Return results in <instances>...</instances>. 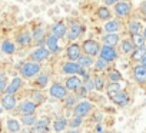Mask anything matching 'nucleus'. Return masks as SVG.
<instances>
[{"mask_svg": "<svg viewBox=\"0 0 146 133\" xmlns=\"http://www.w3.org/2000/svg\"><path fill=\"white\" fill-rule=\"evenodd\" d=\"M82 66L78 63V62H66V63H63V66H62V73H64V75H76V73H80L82 72Z\"/></svg>", "mask_w": 146, "mask_h": 133, "instance_id": "8", "label": "nucleus"}, {"mask_svg": "<svg viewBox=\"0 0 146 133\" xmlns=\"http://www.w3.org/2000/svg\"><path fill=\"white\" fill-rule=\"evenodd\" d=\"M59 40L60 39H57L56 36H49L47 39H46V47L49 49V52L50 53H59L60 52V46H59Z\"/></svg>", "mask_w": 146, "mask_h": 133, "instance_id": "14", "label": "nucleus"}, {"mask_svg": "<svg viewBox=\"0 0 146 133\" xmlns=\"http://www.w3.org/2000/svg\"><path fill=\"white\" fill-rule=\"evenodd\" d=\"M130 54H132L130 59H132L133 62H140V60L143 59V56L146 54V47H143V49H135Z\"/></svg>", "mask_w": 146, "mask_h": 133, "instance_id": "32", "label": "nucleus"}, {"mask_svg": "<svg viewBox=\"0 0 146 133\" xmlns=\"http://www.w3.org/2000/svg\"><path fill=\"white\" fill-rule=\"evenodd\" d=\"M113 12H115V15L117 17L125 19V17H127L130 15L132 5H130V2H116V5L113 7Z\"/></svg>", "mask_w": 146, "mask_h": 133, "instance_id": "3", "label": "nucleus"}, {"mask_svg": "<svg viewBox=\"0 0 146 133\" xmlns=\"http://www.w3.org/2000/svg\"><path fill=\"white\" fill-rule=\"evenodd\" d=\"M132 36V43H133V46H135V49H143L145 46H146V40H145V37H143V34H140V33H136V34H130Z\"/></svg>", "mask_w": 146, "mask_h": 133, "instance_id": "20", "label": "nucleus"}, {"mask_svg": "<svg viewBox=\"0 0 146 133\" xmlns=\"http://www.w3.org/2000/svg\"><path fill=\"white\" fill-rule=\"evenodd\" d=\"M82 32H83L82 24H79V23H73V24H70V27H69L67 39H69V40H72V42H73V40H78V39L80 37Z\"/></svg>", "mask_w": 146, "mask_h": 133, "instance_id": "12", "label": "nucleus"}, {"mask_svg": "<svg viewBox=\"0 0 146 133\" xmlns=\"http://www.w3.org/2000/svg\"><path fill=\"white\" fill-rule=\"evenodd\" d=\"M32 40H33L32 33H29L27 30H25V32L19 33V36H17V42H19V44H20V46H29Z\"/></svg>", "mask_w": 146, "mask_h": 133, "instance_id": "23", "label": "nucleus"}, {"mask_svg": "<svg viewBox=\"0 0 146 133\" xmlns=\"http://www.w3.org/2000/svg\"><path fill=\"white\" fill-rule=\"evenodd\" d=\"M64 106L66 107H75L78 105V100H76V96H66L64 97Z\"/></svg>", "mask_w": 146, "mask_h": 133, "instance_id": "38", "label": "nucleus"}, {"mask_svg": "<svg viewBox=\"0 0 146 133\" xmlns=\"http://www.w3.org/2000/svg\"><path fill=\"white\" fill-rule=\"evenodd\" d=\"M96 130H98L99 133H102V126H100V124H98V126H96Z\"/></svg>", "mask_w": 146, "mask_h": 133, "instance_id": "47", "label": "nucleus"}, {"mask_svg": "<svg viewBox=\"0 0 146 133\" xmlns=\"http://www.w3.org/2000/svg\"><path fill=\"white\" fill-rule=\"evenodd\" d=\"M108 76H109V80L110 82H119L122 79V76H120V73L117 70H110Z\"/></svg>", "mask_w": 146, "mask_h": 133, "instance_id": "41", "label": "nucleus"}, {"mask_svg": "<svg viewBox=\"0 0 146 133\" xmlns=\"http://www.w3.org/2000/svg\"><path fill=\"white\" fill-rule=\"evenodd\" d=\"M80 124H82V117H78V116H73V119L69 122V127L72 129H78Z\"/></svg>", "mask_w": 146, "mask_h": 133, "instance_id": "40", "label": "nucleus"}, {"mask_svg": "<svg viewBox=\"0 0 146 133\" xmlns=\"http://www.w3.org/2000/svg\"><path fill=\"white\" fill-rule=\"evenodd\" d=\"M66 126H69V122H67L64 117H62V116H59V117L54 119V122H53V129H54V132H63V130L66 129Z\"/></svg>", "mask_w": 146, "mask_h": 133, "instance_id": "25", "label": "nucleus"}, {"mask_svg": "<svg viewBox=\"0 0 146 133\" xmlns=\"http://www.w3.org/2000/svg\"><path fill=\"white\" fill-rule=\"evenodd\" d=\"M122 89H120V85L117 83V82H110L108 86H106V93H108V96L109 97H112V96H115L117 92H120Z\"/></svg>", "mask_w": 146, "mask_h": 133, "instance_id": "29", "label": "nucleus"}, {"mask_svg": "<svg viewBox=\"0 0 146 133\" xmlns=\"http://www.w3.org/2000/svg\"><path fill=\"white\" fill-rule=\"evenodd\" d=\"M139 12L142 13V16L146 19V2H142L140 6H139Z\"/></svg>", "mask_w": 146, "mask_h": 133, "instance_id": "43", "label": "nucleus"}, {"mask_svg": "<svg viewBox=\"0 0 146 133\" xmlns=\"http://www.w3.org/2000/svg\"><path fill=\"white\" fill-rule=\"evenodd\" d=\"M119 2H130V0H119Z\"/></svg>", "mask_w": 146, "mask_h": 133, "instance_id": "49", "label": "nucleus"}, {"mask_svg": "<svg viewBox=\"0 0 146 133\" xmlns=\"http://www.w3.org/2000/svg\"><path fill=\"white\" fill-rule=\"evenodd\" d=\"M2 110H3V109H2V107H0V113H2Z\"/></svg>", "mask_w": 146, "mask_h": 133, "instance_id": "50", "label": "nucleus"}, {"mask_svg": "<svg viewBox=\"0 0 146 133\" xmlns=\"http://www.w3.org/2000/svg\"><path fill=\"white\" fill-rule=\"evenodd\" d=\"M93 83H95V89L96 90H102L105 87V79L102 76H96L93 79Z\"/></svg>", "mask_w": 146, "mask_h": 133, "instance_id": "36", "label": "nucleus"}, {"mask_svg": "<svg viewBox=\"0 0 146 133\" xmlns=\"http://www.w3.org/2000/svg\"><path fill=\"white\" fill-rule=\"evenodd\" d=\"M132 73H133V77L135 80L139 83V85H145L146 83V67L143 64H135L133 69H132Z\"/></svg>", "mask_w": 146, "mask_h": 133, "instance_id": "7", "label": "nucleus"}, {"mask_svg": "<svg viewBox=\"0 0 146 133\" xmlns=\"http://www.w3.org/2000/svg\"><path fill=\"white\" fill-rule=\"evenodd\" d=\"M102 133H108V132H102Z\"/></svg>", "mask_w": 146, "mask_h": 133, "instance_id": "51", "label": "nucleus"}, {"mask_svg": "<svg viewBox=\"0 0 146 133\" xmlns=\"http://www.w3.org/2000/svg\"><path fill=\"white\" fill-rule=\"evenodd\" d=\"M93 66H95V69H96V70H106V69H108V66H109V62H106L105 59H100V57H99V59L95 62Z\"/></svg>", "mask_w": 146, "mask_h": 133, "instance_id": "35", "label": "nucleus"}, {"mask_svg": "<svg viewBox=\"0 0 146 133\" xmlns=\"http://www.w3.org/2000/svg\"><path fill=\"white\" fill-rule=\"evenodd\" d=\"M133 50H135V46H133V43H132L130 39H123L120 42V52L123 54H130Z\"/></svg>", "mask_w": 146, "mask_h": 133, "instance_id": "24", "label": "nucleus"}, {"mask_svg": "<svg viewBox=\"0 0 146 133\" xmlns=\"http://www.w3.org/2000/svg\"><path fill=\"white\" fill-rule=\"evenodd\" d=\"M140 64H143L145 67H146V54H145V56H143V59L140 60Z\"/></svg>", "mask_w": 146, "mask_h": 133, "instance_id": "45", "label": "nucleus"}, {"mask_svg": "<svg viewBox=\"0 0 146 133\" xmlns=\"http://www.w3.org/2000/svg\"><path fill=\"white\" fill-rule=\"evenodd\" d=\"M32 37L39 46H42V43L44 40V27L43 26H36L33 29V32H32Z\"/></svg>", "mask_w": 146, "mask_h": 133, "instance_id": "16", "label": "nucleus"}, {"mask_svg": "<svg viewBox=\"0 0 146 133\" xmlns=\"http://www.w3.org/2000/svg\"><path fill=\"white\" fill-rule=\"evenodd\" d=\"M120 22L119 20H108L105 24V30L108 33H117L120 30Z\"/></svg>", "mask_w": 146, "mask_h": 133, "instance_id": "22", "label": "nucleus"}, {"mask_svg": "<svg viewBox=\"0 0 146 133\" xmlns=\"http://www.w3.org/2000/svg\"><path fill=\"white\" fill-rule=\"evenodd\" d=\"M36 122H37V117H36L35 113H23V116H22V123L23 124L33 126Z\"/></svg>", "mask_w": 146, "mask_h": 133, "instance_id": "30", "label": "nucleus"}, {"mask_svg": "<svg viewBox=\"0 0 146 133\" xmlns=\"http://www.w3.org/2000/svg\"><path fill=\"white\" fill-rule=\"evenodd\" d=\"M82 56V46L78 43H72L67 47V59L70 62H78L79 57Z\"/></svg>", "mask_w": 146, "mask_h": 133, "instance_id": "9", "label": "nucleus"}, {"mask_svg": "<svg viewBox=\"0 0 146 133\" xmlns=\"http://www.w3.org/2000/svg\"><path fill=\"white\" fill-rule=\"evenodd\" d=\"M2 106H3V109H6V110L15 109V106H16V99H15V96H13V95H6V96L2 99Z\"/></svg>", "mask_w": 146, "mask_h": 133, "instance_id": "21", "label": "nucleus"}, {"mask_svg": "<svg viewBox=\"0 0 146 133\" xmlns=\"http://www.w3.org/2000/svg\"><path fill=\"white\" fill-rule=\"evenodd\" d=\"M82 52L85 54H89V56H96L100 52V44L96 40H93V39L85 40L83 44H82Z\"/></svg>", "mask_w": 146, "mask_h": 133, "instance_id": "4", "label": "nucleus"}, {"mask_svg": "<svg viewBox=\"0 0 146 133\" xmlns=\"http://www.w3.org/2000/svg\"><path fill=\"white\" fill-rule=\"evenodd\" d=\"M36 107H37V105H36V102H33V100H25V102H22L20 106H19V109H20L22 113H35Z\"/></svg>", "mask_w": 146, "mask_h": 133, "instance_id": "18", "label": "nucleus"}, {"mask_svg": "<svg viewBox=\"0 0 146 133\" xmlns=\"http://www.w3.org/2000/svg\"><path fill=\"white\" fill-rule=\"evenodd\" d=\"M96 13H98V17L100 19V20H110V17H112V12L106 7V6H102V7H99L98 10H96Z\"/></svg>", "mask_w": 146, "mask_h": 133, "instance_id": "28", "label": "nucleus"}, {"mask_svg": "<svg viewBox=\"0 0 146 133\" xmlns=\"http://www.w3.org/2000/svg\"><path fill=\"white\" fill-rule=\"evenodd\" d=\"M47 82H49V76H47V75H40V76L37 77V80H36V85H37L39 87H44V86L47 85Z\"/></svg>", "mask_w": 146, "mask_h": 133, "instance_id": "39", "label": "nucleus"}, {"mask_svg": "<svg viewBox=\"0 0 146 133\" xmlns=\"http://www.w3.org/2000/svg\"><path fill=\"white\" fill-rule=\"evenodd\" d=\"M22 79L20 77H15L12 82H10V85L6 87V95H15L20 87H22Z\"/></svg>", "mask_w": 146, "mask_h": 133, "instance_id": "19", "label": "nucleus"}, {"mask_svg": "<svg viewBox=\"0 0 146 133\" xmlns=\"http://www.w3.org/2000/svg\"><path fill=\"white\" fill-rule=\"evenodd\" d=\"M49 56H50V52H49V49H47V47H43V46H39V47H37L35 52H32V54H30V59H32V62L42 63V62L47 60V59H49Z\"/></svg>", "mask_w": 146, "mask_h": 133, "instance_id": "5", "label": "nucleus"}, {"mask_svg": "<svg viewBox=\"0 0 146 133\" xmlns=\"http://www.w3.org/2000/svg\"><path fill=\"white\" fill-rule=\"evenodd\" d=\"M40 70H42L40 63H36V62H32V60L23 63L22 67H20V73H22V76L26 77V79H32V77L37 76V75L40 73Z\"/></svg>", "mask_w": 146, "mask_h": 133, "instance_id": "1", "label": "nucleus"}, {"mask_svg": "<svg viewBox=\"0 0 146 133\" xmlns=\"http://www.w3.org/2000/svg\"><path fill=\"white\" fill-rule=\"evenodd\" d=\"M100 59H105L106 62H113V60H116L117 59V52H116V49L113 47V46H106V44H103L102 47H100Z\"/></svg>", "mask_w": 146, "mask_h": 133, "instance_id": "6", "label": "nucleus"}, {"mask_svg": "<svg viewBox=\"0 0 146 133\" xmlns=\"http://www.w3.org/2000/svg\"><path fill=\"white\" fill-rule=\"evenodd\" d=\"M142 34H143V37H145V40H146V27L143 29V33H142Z\"/></svg>", "mask_w": 146, "mask_h": 133, "instance_id": "48", "label": "nucleus"}, {"mask_svg": "<svg viewBox=\"0 0 146 133\" xmlns=\"http://www.w3.org/2000/svg\"><path fill=\"white\" fill-rule=\"evenodd\" d=\"M33 126H35V132L36 133H46L49 130V122H47V119L37 120Z\"/></svg>", "mask_w": 146, "mask_h": 133, "instance_id": "27", "label": "nucleus"}, {"mask_svg": "<svg viewBox=\"0 0 146 133\" xmlns=\"http://www.w3.org/2000/svg\"><path fill=\"white\" fill-rule=\"evenodd\" d=\"M82 86L88 90V92H90V90H93L95 89V83H93V79L92 77H89V76H86V79H85V82L82 83Z\"/></svg>", "mask_w": 146, "mask_h": 133, "instance_id": "37", "label": "nucleus"}, {"mask_svg": "<svg viewBox=\"0 0 146 133\" xmlns=\"http://www.w3.org/2000/svg\"><path fill=\"white\" fill-rule=\"evenodd\" d=\"M93 110V105L90 103V102H80V103H78L75 107H73V114L75 116H78V117H86L90 112Z\"/></svg>", "mask_w": 146, "mask_h": 133, "instance_id": "2", "label": "nucleus"}, {"mask_svg": "<svg viewBox=\"0 0 146 133\" xmlns=\"http://www.w3.org/2000/svg\"><path fill=\"white\" fill-rule=\"evenodd\" d=\"M17 133H19V132H17Z\"/></svg>", "mask_w": 146, "mask_h": 133, "instance_id": "52", "label": "nucleus"}, {"mask_svg": "<svg viewBox=\"0 0 146 133\" xmlns=\"http://www.w3.org/2000/svg\"><path fill=\"white\" fill-rule=\"evenodd\" d=\"M2 49H3V52H5V53H7V54H13V53H15V50H16L15 43H13V42H10V40H5V42H3V44H2Z\"/></svg>", "mask_w": 146, "mask_h": 133, "instance_id": "34", "label": "nucleus"}, {"mask_svg": "<svg viewBox=\"0 0 146 133\" xmlns=\"http://www.w3.org/2000/svg\"><path fill=\"white\" fill-rule=\"evenodd\" d=\"M112 100H113V103L115 105H117V106H126L127 103H129V96H127V93L125 92V90H120V92H117L115 96H112L110 97Z\"/></svg>", "mask_w": 146, "mask_h": 133, "instance_id": "13", "label": "nucleus"}, {"mask_svg": "<svg viewBox=\"0 0 146 133\" xmlns=\"http://www.w3.org/2000/svg\"><path fill=\"white\" fill-rule=\"evenodd\" d=\"M103 2H105L108 6H110V5H113V6H115V5H116V2H119V0H103Z\"/></svg>", "mask_w": 146, "mask_h": 133, "instance_id": "44", "label": "nucleus"}, {"mask_svg": "<svg viewBox=\"0 0 146 133\" xmlns=\"http://www.w3.org/2000/svg\"><path fill=\"white\" fill-rule=\"evenodd\" d=\"M119 42H120V37H119L117 33H106L103 36V44H106V46H113L115 47Z\"/></svg>", "mask_w": 146, "mask_h": 133, "instance_id": "17", "label": "nucleus"}, {"mask_svg": "<svg viewBox=\"0 0 146 133\" xmlns=\"http://www.w3.org/2000/svg\"><path fill=\"white\" fill-rule=\"evenodd\" d=\"M49 93L54 99H64L67 96V89H66V86H63L60 83H54V85H52Z\"/></svg>", "mask_w": 146, "mask_h": 133, "instance_id": "10", "label": "nucleus"}, {"mask_svg": "<svg viewBox=\"0 0 146 133\" xmlns=\"http://www.w3.org/2000/svg\"><path fill=\"white\" fill-rule=\"evenodd\" d=\"M6 77H5V75H2L0 73V92H3V90H6Z\"/></svg>", "mask_w": 146, "mask_h": 133, "instance_id": "42", "label": "nucleus"}, {"mask_svg": "<svg viewBox=\"0 0 146 133\" xmlns=\"http://www.w3.org/2000/svg\"><path fill=\"white\" fill-rule=\"evenodd\" d=\"M78 63L85 69V67H90V66H93V64H95V60H93V56H89V54H85V53H83V54L79 57Z\"/></svg>", "mask_w": 146, "mask_h": 133, "instance_id": "26", "label": "nucleus"}, {"mask_svg": "<svg viewBox=\"0 0 146 133\" xmlns=\"http://www.w3.org/2000/svg\"><path fill=\"white\" fill-rule=\"evenodd\" d=\"M66 33H67V29H66V24L63 22H59V23H56V24L52 26V34L56 36L57 39L64 37Z\"/></svg>", "mask_w": 146, "mask_h": 133, "instance_id": "15", "label": "nucleus"}, {"mask_svg": "<svg viewBox=\"0 0 146 133\" xmlns=\"http://www.w3.org/2000/svg\"><path fill=\"white\" fill-rule=\"evenodd\" d=\"M67 133H79V130H78V129H72V130H69Z\"/></svg>", "mask_w": 146, "mask_h": 133, "instance_id": "46", "label": "nucleus"}, {"mask_svg": "<svg viewBox=\"0 0 146 133\" xmlns=\"http://www.w3.org/2000/svg\"><path fill=\"white\" fill-rule=\"evenodd\" d=\"M83 80L79 77V76H75V75H72L66 79V89L67 90H73V92H76L80 86H82Z\"/></svg>", "mask_w": 146, "mask_h": 133, "instance_id": "11", "label": "nucleus"}, {"mask_svg": "<svg viewBox=\"0 0 146 133\" xmlns=\"http://www.w3.org/2000/svg\"><path fill=\"white\" fill-rule=\"evenodd\" d=\"M7 130L12 133H17L20 130V123L16 119H9L7 120Z\"/></svg>", "mask_w": 146, "mask_h": 133, "instance_id": "33", "label": "nucleus"}, {"mask_svg": "<svg viewBox=\"0 0 146 133\" xmlns=\"http://www.w3.org/2000/svg\"><path fill=\"white\" fill-rule=\"evenodd\" d=\"M127 29H129V33H130V34L140 33V30H142V23L137 22V20H130L129 24H127Z\"/></svg>", "mask_w": 146, "mask_h": 133, "instance_id": "31", "label": "nucleus"}]
</instances>
